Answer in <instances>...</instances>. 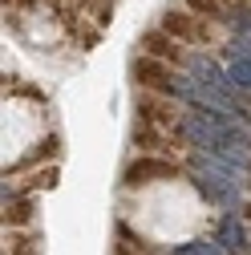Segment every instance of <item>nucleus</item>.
<instances>
[{
    "label": "nucleus",
    "mask_w": 251,
    "mask_h": 255,
    "mask_svg": "<svg viewBox=\"0 0 251 255\" xmlns=\"http://www.w3.org/2000/svg\"><path fill=\"white\" fill-rule=\"evenodd\" d=\"M182 8L195 12V16H203V20H211V24H219V20H235V16H239L231 0H182Z\"/></svg>",
    "instance_id": "nucleus-8"
},
{
    "label": "nucleus",
    "mask_w": 251,
    "mask_h": 255,
    "mask_svg": "<svg viewBox=\"0 0 251 255\" xmlns=\"http://www.w3.org/2000/svg\"><path fill=\"white\" fill-rule=\"evenodd\" d=\"M33 4H41V0H4V16H8V12L16 16V12H24V8H33Z\"/></svg>",
    "instance_id": "nucleus-11"
},
{
    "label": "nucleus",
    "mask_w": 251,
    "mask_h": 255,
    "mask_svg": "<svg viewBox=\"0 0 251 255\" xmlns=\"http://www.w3.org/2000/svg\"><path fill=\"white\" fill-rule=\"evenodd\" d=\"M33 223H37V199L28 195L4 199V231H33Z\"/></svg>",
    "instance_id": "nucleus-7"
},
{
    "label": "nucleus",
    "mask_w": 251,
    "mask_h": 255,
    "mask_svg": "<svg viewBox=\"0 0 251 255\" xmlns=\"http://www.w3.org/2000/svg\"><path fill=\"white\" fill-rule=\"evenodd\" d=\"M219 247H223L227 255H251V243H247V231L235 223V215H227L223 223H219Z\"/></svg>",
    "instance_id": "nucleus-9"
},
{
    "label": "nucleus",
    "mask_w": 251,
    "mask_h": 255,
    "mask_svg": "<svg viewBox=\"0 0 251 255\" xmlns=\"http://www.w3.org/2000/svg\"><path fill=\"white\" fill-rule=\"evenodd\" d=\"M186 170L174 162V158H158V154H138L126 162L122 170V186L126 190H134V186H150V182H174L182 178Z\"/></svg>",
    "instance_id": "nucleus-3"
},
{
    "label": "nucleus",
    "mask_w": 251,
    "mask_h": 255,
    "mask_svg": "<svg viewBox=\"0 0 251 255\" xmlns=\"http://www.w3.org/2000/svg\"><path fill=\"white\" fill-rule=\"evenodd\" d=\"M134 106H138V122L158 126V130H174V134H178V126L186 118L178 98H162V93H146V89L134 93Z\"/></svg>",
    "instance_id": "nucleus-4"
},
{
    "label": "nucleus",
    "mask_w": 251,
    "mask_h": 255,
    "mask_svg": "<svg viewBox=\"0 0 251 255\" xmlns=\"http://www.w3.org/2000/svg\"><path fill=\"white\" fill-rule=\"evenodd\" d=\"M231 4H243V0H231Z\"/></svg>",
    "instance_id": "nucleus-12"
},
{
    "label": "nucleus",
    "mask_w": 251,
    "mask_h": 255,
    "mask_svg": "<svg viewBox=\"0 0 251 255\" xmlns=\"http://www.w3.org/2000/svg\"><path fill=\"white\" fill-rule=\"evenodd\" d=\"M130 77H134V89H146V93H162V98H199V81L182 77L174 65H166V61H154V57H134L130 61Z\"/></svg>",
    "instance_id": "nucleus-1"
},
{
    "label": "nucleus",
    "mask_w": 251,
    "mask_h": 255,
    "mask_svg": "<svg viewBox=\"0 0 251 255\" xmlns=\"http://www.w3.org/2000/svg\"><path fill=\"white\" fill-rule=\"evenodd\" d=\"M134 150L138 154H158V158H170L174 150H182V134L174 130H158V126H146V122H134V134H130Z\"/></svg>",
    "instance_id": "nucleus-6"
},
{
    "label": "nucleus",
    "mask_w": 251,
    "mask_h": 255,
    "mask_svg": "<svg viewBox=\"0 0 251 255\" xmlns=\"http://www.w3.org/2000/svg\"><path fill=\"white\" fill-rule=\"evenodd\" d=\"M138 49L142 57H154V61H166V65L182 69V65H191V53H186L170 33H162V28H146V33L138 37Z\"/></svg>",
    "instance_id": "nucleus-5"
},
{
    "label": "nucleus",
    "mask_w": 251,
    "mask_h": 255,
    "mask_svg": "<svg viewBox=\"0 0 251 255\" xmlns=\"http://www.w3.org/2000/svg\"><path fill=\"white\" fill-rule=\"evenodd\" d=\"M158 28H162V33H170L178 45H207V49L219 45L215 24L203 20V16H195V12H186V8H166V12L158 16Z\"/></svg>",
    "instance_id": "nucleus-2"
},
{
    "label": "nucleus",
    "mask_w": 251,
    "mask_h": 255,
    "mask_svg": "<svg viewBox=\"0 0 251 255\" xmlns=\"http://www.w3.org/2000/svg\"><path fill=\"white\" fill-rule=\"evenodd\" d=\"M37 231H4V255H37Z\"/></svg>",
    "instance_id": "nucleus-10"
}]
</instances>
